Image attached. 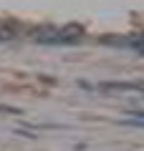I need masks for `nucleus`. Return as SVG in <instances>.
<instances>
[{
    "label": "nucleus",
    "instance_id": "4",
    "mask_svg": "<svg viewBox=\"0 0 144 151\" xmlns=\"http://www.w3.org/2000/svg\"><path fill=\"white\" fill-rule=\"evenodd\" d=\"M0 111H5V113H15V116H20V111H18V108H10V106H0Z\"/></svg>",
    "mask_w": 144,
    "mask_h": 151
},
{
    "label": "nucleus",
    "instance_id": "2",
    "mask_svg": "<svg viewBox=\"0 0 144 151\" xmlns=\"http://www.w3.org/2000/svg\"><path fill=\"white\" fill-rule=\"evenodd\" d=\"M101 88H121V91H139V83H104Z\"/></svg>",
    "mask_w": 144,
    "mask_h": 151
},
{
    "label": "nucleus",
    "instance_id": "1",
    "mask_svg": "<svg viewBox=\"0 0 144 151\" xmlns=\"http://www.w3.org/2000/svg\"><path fill=\"white\" fill-rule=\"evenodd\" d=\"M18 35V28L10 25V23H0V43H5V40H13Z\"/></svg>",
    "mask_w": 144,
    "mask_h": 151
},
{
    "label": "nucleus",
    "instance_id": "3",
    "mask_svg": "<svg viewBox=\"0 0 144 151\" xmlns=\"http://www.w3.org/2000/svg\"><path fill=\"white\" fill-rule=\"evenodd\" d=\"M129 45H132V48L137 50L139 55H144V38H139V40H132V43H129Z\"/></svg>",
    "mask_w": 144,
    "mask_h": 151
}]
</instances>
